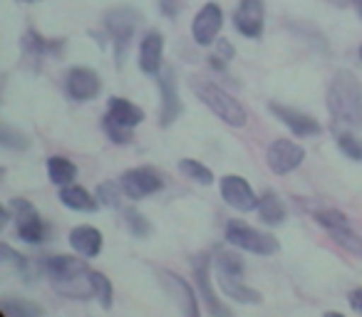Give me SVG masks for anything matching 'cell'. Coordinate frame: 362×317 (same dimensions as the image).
Wrapping results in <instances>:
<instances>
[{
  "label": "cell",
  "mask_w": 362,
  "mask_h": 317,
  "mask_svg": "<svg viewBox=\"0 0 362 317\" xmlns=\"http://www.w3.org/2000/svg\"><path fill=\"white\" fill-rule=\"evenodd\" d=\"M23 3H37V0H23Z\"/></svg>",
  "instance_id": "60d3db41"
},
{
  "label": "cell",
  "mask_w": 362,
  "mask_h": 317,
  "mask_svg": "<svg viewBox=\"0 0 362 317\" xmlns=\"http://www.w3.org/2000/svg\"><path fill=\"white\" fill-rule=\"evenodd\" d=\"M136 23H139V16L132 8H117V11H112L105 18V30L112 37V42H115V57L119 67L127 60V50H129V42L134 37Z\"/></svg>",
  "instance_id": "5b68a950"
},
{
  "label": "cell",
  "mask_w": 362,
  "mask_h": 317,
  "mask_svg": "<svg viewBox=\"0 0 362 317\" xmlns=\"http://www.w3.org/2000/svg\"><path fill=\"white\" fill-rule=\"evenodd\" d=\"M159 282L166 290V295L171 297V302L179 307V312H184V315H189V317L199 315V297L184 277L171 270H159Z\"/></svg>",
  "instance_id": "30bf717a"
},
{
  "label": "cell",
  "mask_w": 362,
  "mask_h": 317,
  "mask_svg": "<svg viewBox=\"0 0 362 317\" xmlns=\"http://www.w3.org/2000/svg\"><path fill=\"white\" fill-rule=\"evenodd\" d=\"M266 162L273 174L286 177V174L296 172V169L305 162V149L291 139H276L271 146H268Z\"/></svg>",
  "instance_id": "52a82bcc"
},
{
  "label": "cell",
  "mask_w": 362,
  "mask_h": 317,
  "mask_svg": "<svg viewBox=\"0 0 362 317\" xmlns=\"http://www.w3.org/2000/svg\"><path fill=\"white\" fill-rule=\"evenodd\" d=\"M315 221L320 228H325L330 233V238L337 243V246L347 248V251H360V243H357V236L350 226V218L345 216L342 211L337 208H325V211H317L315 213Z\"/></svg>",
  "instance_id": "9c48e42d"
},
{
  "label": "cell",
  "mask_w": 362,
  "mask_h": 317,
  "mask_svg": "<svg viewBox=\"0 0 362 317\" xmlns=\"http://www.w3.org/2000/svg\"><path fill=\"white\" fill-rule=\"evenodd\" d=\"M335 139H337L340 151L347 156V159H352V162H362V141L357 139V136L347 134V131H337Z\"/></svg>",
  "instance_id": "1f68e13d"
},
{
  "label": "cell",
  "mask_w": 362,
  "mask_h": 317,
  "mask_svg": "<svg viewBox=\"0 0 362 317\" xmlns=\"http://www.w3.org/2000/svg\"><path fill=\"white\" fill-rule=\"evenodd\" d=\"M47 177H50L52 184L57 186H67V184L75 181L77 177V167L67 159V156H50L47 159Z\"/></svg>",
  "instance_id": "d4e9b609"
},
{
  "label": "cell",
  "mask_w": 362,
  "mask_h": 317,
  "mask_svg": "<svg viewBox=\"0 0 362 317\" xmlns=\"http://www.w3.org/2000/svg\"><path fill=\"white\" fill-rule=\"evenodd\" d=\"M192 268H194V280H197V287H199V300L206 302V310L209 315H231L226 305H221L214 292V282H211V258L209 253H199L194 256L192 261Z\"/></svg>",
  "instance_id": "ba28073f"
},
{
  "label": "cell",
  "mask_w": 362,
  "mask_h": 317,
  "mask_svg": "<svg viewBox=\"0 0 362 317\" xmlns=\"http://www.w3.org/2000/svg\"><path fill=\"white\" fill-rule=\"evenodd\" d=\"M0 312L6 317H35V315H42V307L28 305V302H16L13 297H8V300H3V305H0Z\"/></svg>",
  "instance_id": "f546056e"
},
{
  "label": "cell",
  "mask_w": 362,
  "mask_h": 317,
  "mask_svg": "<svg viewBox=\"0 0 362 317\" xmlns=\"http://www.w3.org/2000/svg\"><path fill=\"white\" fill-rule=\"evenodd\" d=\"M221 28H223V13H221V8H218V3H206V6L197 13V18H194V23H192L194 42L202 47L211 45V42H216Z\"/></svg>",
  "instance_id": "8fae6325"
},
{
  "label": "cell",
  "mask_w": 362,
  "mask_h": 317,
  "mask_svg": "<svg viewBox=\"0 0 362 317\" xmlns=\"http://www.w3.org/2000/svg\"><path fill=\"white\" fill-rule=\"evenodd\" d=\"M226 241L241 251L256 253V256H273L278 251V241L271 233H263L258 228H251L243 221H228Z\"/></svg>",
  "instance_id": "277c9868"
},
{
  "label": "cell",
  "mask_w": 362,
  "mask_h": 317,
  "mask_svg": "<svg viewBox=\"0 0 362 317\" xmlns=\"http://www.w3.org/2000/svg\"><path fill=\"white\" fill-rule=\"evenodd\" d=\"M159 11H161V16L174 18L176 13H179V0H159Z\"/></svg>",
  "instance_id": "d590c367"
},
{
  "label": "cell",
  "mask_w": 362,
  "mask_h": 317,
  "mask_svg": "<svg viewBox=\"0 0 362 317\" xmlns=\"http://www.w3.org/2000/svg\"><path fill=\"white\" fill-rule=\"evenodd\" d=\"M216 270L218 273H228V275H241L243 277V270H246V265H243V261H241V256H238V253L218 251Z\"/></svg>",
  "instance_id": "f1b7e54d"
},
{
  "label": "cell",
  "mask_w": 362,
  "mask_h": 317,
  "mask_svg": "<svg viewBox=\"0 0 362 317\" xmlns=\"http://www.w3.org/2000/svg\"><path fill=\"white\" fill-rule=\"evenodd\" d=\"M107 116H112V119L124 126H132V129L144 121V112L136 104H132L129 100H124V97H112L110 107H107Z\"/></svg>",
  "instance_id": "603a6c76"
},
{
  "label": "cell",
  "mask_w": 362,
  "mask_h": 317,
  "mask_svg": "<svg viewBox=\"0 0 362 317\" xmlns=\"http://www.w3.org/2000/svg\"><path fill=\"white\" fill-rule=\"evenodd\" d=\"M263 23H266V8L263 0H241L233 13V28L243 37H261Z\"/></svg>",
  "instance_id": "5bb4252c"
},
{
  "label": "cell",
  "mask_w": 362,
  "mask_h": 317,
  "mask_svg": "<svg viewBox=\"0 0 362 317\" xmlns=\"http://www.w3.org/2000/svg\"><path fill=\"white\" fill-rule=\"evenodd\" d=\"M179 172L184 174V177L192 179V181H199L202 186H211V184H214L211 169L204 167V164L197 162V159H181V162H179Z\"/></svg>",
  "instance_id": "484cf974"
},
{
  "label": "cell",
  "mask_w": 362,
  "mask_h": 317,
  "mask_svg": "<svg viewBox=\"0 0 362 317\" xmlns=\"http://www.w3.org/2000/svg\"><path fill=\"white\" fill-rule=\"evenodd\" d=\"M42 270L47 273L55 292L70 300H90L95 297V282H92V270L85 261L72 256H52L45 261Z\"/></svg>",
  "instance_id": "6da1fadb"
},
{
  "label": "cell",
  "mask_w": 362,
  "mask_h": 317,
  "mask_svg": "<svg viewBox=\"0 0 362 317\" xmlns=\"http://www.w3.org/2000/svg\"><path fill=\"white\" fill-rule=\"evenodd\" d=\"M216 277H218L221 290L226 292L231 300L241 302V305H258V302H261V292L248 287L246 282L241 280V275H228V273L216 270Z\"/></svg>",
  "instance_id": "ffe728a7"
},
{
  "label": "cell",
  "mask_w": 362,
  "mask_h": 317,
  "mask_svg": "<svg viewBox=\"0 0 362 317\" xmlns=\"http://www.w3.org/2000/svg\"><path fill=\"white\" fill-rule=\"evenodd\" d=\"M159 95H161V112H159V124L171 126L181 114V102L179 92H176V77L174 70H161L159 72Z\"/></svg>",
  "instance_id": "e0dca14e"
},
{
  "label": "cell",
  "mask_w": 362,
  "mask_h": 317,
  "mask_svg": "<svg viewBox=\"0 0 362 317\" xmlns=\"http://www.w3.org/2000/svg\"><path fill=\"white\" fill-rule=\"evenodd\" d=\"M11 208H13V213H16L18 238H21V241L30 243V246L45 241L47 226H45V221L40 218V213L35 211V206H33V203H28L25 198H13Z\"/></svg>",
  "instance_id": "8992f818"
},
{
  "label": "cell",
  "mask_w": 362,
  "mask_h": 317,
  "mask_svg": "<svg viewBox=\"0 0 362 317\" xmlns=\"http://www.w3.org/2000/svg\"><path fill=\"white\" fill-rule=\"evenodd\" d=\"M347 302H350V307L355 312H362V287L360 290H352L350 295H347Z\"/></svg>",
  "instance_id": "74e56055"
},
{
  "label": "cell",
  "mask_w": 362,
  "mask_h": 317,
  "mask_svg": "<svg viewBox=\"0 0 362 317\" xmlns=\"http://www.w3.org/2000/svg\"><path fill=\"white\" fill-rule=\"evenodd\" d=\"M60 201L67 208H72V211H82V213H95L100 208V201L92 198V193L87 189H82L80 184L60 186Z\"/></svg>",
  "instance_id": "7402d4cb"
},
{
  "label": "cell",
  "mask_w": 362,
  "mask_h": 317,
  "mask_svg": "<svg viewBox=\"0 0 362 317\" xmlns=\"http://www.w3.org/2000/svg\"><path fill=\"white\" fill-rule=\"evenodd\" d=\"M330 3H335V6H347V3H355V0H330Z\"/></svg>",
  "instance_id": "f35d334b"
},
{
  "label": "cell",
  "mask_w": 362,
  "mask_h": 317,
  "mask_svg": "<svg viewBox=\"0 0 362 317\" xmlns=\"http://www.w3.org/2000/svg\"><path fill=\"white\" fill-rule=\"evenodd\" d=\"M92 282H95V297L102 302V307H105V310H110V307H112V297H115L110 277H107L105 273L92 270Z\"/></svg>",
  "instance_id": "d6a6232c"
},
{
  "label": "cell",
  "mask_w": 362,
  "mask_h": 317,
  "mask_svg": "<svg viewBox=\"0 0 362 317\" xmlns=\"http://www.w3.org/2000/svg\"><path fill=\"white\" fill-rule=\"evenodd\" d=\"M122 189L129 198L139 201V198H146L151 193L161 191L164 189V179L154 172V169H146V167H139V169H129L124 172L122 177Z\"/></svg>",
  "instance_id": "4fadbf2b"
},
{
  "label": "cell",
  "mask_w": 362,
  "mask_h": 317,
  "mask_svg": "<svg viewBox=\"0 0 362 317\" xmlns=\"http://www.w3.org/2000/svg\"><path fill=\"white\" fill-rule=\"evenodd\" d=\"M192 90H194V95H197L218 119L226 121L228 126H238V129L246 126V121H248L246 109H243L241 102L233 100L226 90H221V87L209 80H192Z\"/></svg>",
  "instance_id": "3957f363"
},
{
  "label": "cell",
  "mask_w": 362,
  "mask_h": 317,
  "mask_svg": "<svg viewBox=\"0 0 362 317\" xmlns=\"http://www.w3.org/2000/svg\"><path fill=\"white\" fill-rule=\"evenodd\" d=\"M218 186H221L223 201L231 208H238V211H243V213L258 211V198H256V193H253L251 184L243 177L228 174V177H223L221 181H218Z\"/></svg>",
  "instance_id": "7c38bea8"
},
{
  "label": "cell",
  "mask_w": 362,
  "mask_h": 317,
  "mask_svg": "<svg viewBox=\"0 0 362 317\" xmlns=\"http://www.w3.org/2000/svg\"><path fill=\"white\" fill-rule=\"evenodd\" d=\"M360 60H362V45H360Z\"/></svg>",
  "instance_id": "b9f144b4"
},
{
  "label": "cell",
  "mask_w": 362,
  "mask_h": 317,
  "mask_svg": "<svg viewBox=\"0 0 362 317\" xmlns=\"http://www.w3.org/2000/svg\"><path fill=\"white\" fill-rule=\"evenodd\" d=\"M122 191H124V189H122ZM122 191H119V184L117 181H102L100 186H97V201L107 208H119Z\"/></svg>",
  "instance_id": "4dcf8cb0"
},
{
  "label": "cell",
  "mask_w": 362,
  "mask_h": 317,
  "mask_svg": "<svg viewBox=\"0 0 362 317\" xmlns=\"http://www.w3.org/2000/svg\"><path fill=\"white\" fill-rule=\"evenodd\" d=\"M268 112H271L278 121H283L296 136L320 134L317 119H313V116L305 114V112H298V109H293V107H283V104H278V102H271V104H268Z\"/></svg>",
  "instance_id": "2e32d148"
},
{
  "label": "cell",
  "mask_w": 362,
  "mask_h": 317,
  "mask_svg": "<svg viewBox=\"0 0 362 317\" xmlns=\"http://www.w3.org/2000/svg\"><path fill=\"white\" fill-rule=\"evenodd\" d=\"M102 126H105L107 136H110L115 144H129V141H134V129L119 124V121H115L112 116H107V114L102 116Z\"/></svg>",
  "instance_id": "83f0119b"
},
{
  "label": "cell",
  "mask_w": 362,
  "mask_h": 317,
  "mask_svg": "<svg viewBox=\"0 0 362 317\" xmlns=\"http://www.w3.org/2000/svg\"><path fill=\"white\" fill-rule=\"evenodd\" d=\"M216 55L221 57V60H233V45L228 40H218L216 42Z\"/></svg>",
  "instance_id": "8d00e7d4"
},
{
  "label": "cell",
  "mask_w": 362,
  "mask_h": 317,
  "mask_svg": "<svg viewBox=\"0 0 362 317\" xmlns=\"http://www.w3.org/2000/svg\"><path fill=\"white\" fill-rule=\"evenodd\" d=\"M161 65H164V35L151 30L139 45V70L144 75H159Z\"/></svg>",
  "instance_id": "ac0fdd59"
},
{
  "label": "cell",
  "mask_w": 362,
  "mask_h": 317,
  "mask_svg": "<svg viewBox=\"0 0 362 317\" xmlns=\"http://www.w3.org/2000/svg\"><path fill=\"white\" fill-rule=\"evenodd\" d=\"M65 87H67V95L75 102H90L100 95L102 82H100V75H97L95 70H90V67H72V70L67 72Z\"/></svg>",
  "instance_id": "9a60e30c"
},
{
  "label": "cell",
  "mask_w": 362,
  "mask_h": 317,
  "mask_svg": "<svg viewBox=\"0 0 362 317\" xmlns=\"http://www.w3.org/2000/svg\"><path fill=\"white\" fill-rule=\"evenodd\" d=\"M258 216H261V221L268 223V226H281L288 218V208L278 193L268 191L258 198Z\"/></svg>",
  "instance_id": "cb8c5ba5"
},
{
  "label": "cell",
  "mask_w": 362,
  "mask_h": 317,
  "mask_svg": "<svg viewBox=\"0 0 362 317\" xmlns=\"http://www.w3.org/2000/svg\"><path fill=\"white\" fill-rule=\"evenodd\" d=\"M21 47L28 60L40 62V60H45L47 55H57V52L62 50V40H47V37L37 35L35 30H28L21 40Z\"/></svg>",
  "instance_id": "44dd1931"
},
{
  "label": "cell",
  "mask_w": 362,
  "mask_h": 317,
  "mask_svg": "<svg viewBox=\"0 0 362 317\" xmlns=\"http://www.w3.org/2000/svg\"><path fill=\"white\" fill-rule=\"evenodd\" d=\"M124 226L129 228V233L134 238H149L151 236V223L146 221L144 213H139L136 208H124Z\"/></svg>",
  "instance_id": "4316f807"
},
{
  "label": "cell",
  "mask_w": 362,
  "mask_h": 317,
  "mask_svg": "<svg viewBox=\"0 0 362 317\" xmlns=\"http://www.w3.org/2000/svg\"><path fill=\"white\" fill-rule=\"evenodd\" d=\"M0 144L6 146V149L25 151L28 146H30V139H28L25 134H21V131L11 129V126H3V131H0Z\"/></svg>",
  "instance_id": "836d02e7"
},
{
  "label": "cell",
  "mask_w": 362,
  "mask_h": 317,
  "mask_svg": "<svg viewBox=\"0 0 362 317\" xmlns=\"http://www.w3.org/2000/svg\"><path fill=\"white\" fill-rule=\"evenodd\" d=\"M355 8H357V16L362 18V0H355Z\"/></svg>",
  "instance_id": "ab89813d"
},
{
  "label": "cell",
  "mask_w": 362,
  "mask_h": 317,
  "mask_svg": "<svg viewBox=\"0 0 362 317\" xmlns=\"http://www.w3.org/2000/svg\"><path fill=\"white\" fill-rule=\"evenodd\" d=\"M70 246L75 253H80L82 258H95L102 253V233L92 226H77L70 233Z\"/></svg>",
  "instance_id": "d6986e66"
},
{
  "label": "cell",
  "mask_w": 362,
  "mask_h": 317,
  "mask_svg": "<svg viewBox=\"0 0 362 317\" xmlns=\"http://www.w3.org/2000/svg\"><path fill=\"white\" fill-rule=\"evenodd\" d=\"M327 112L337 124H362V85L350 70H337L327 87Z\"/></svg>",
  "instance_id": "7a4b0ae2"
},
{
  "label": "cell",
  "mask_w": 362,
  "mask_h": 317,
  "mask_svg": "<svg viewBox=\"0 0 362 317\" xmlns=\"http://www.w3.org/2000/svg\"><path fill=\"white\" fill-rule=\"evenodd\" d=\"M0 253H3V258H6L8 263H13V265H16L18 270H21L23 275H25V280L30 282V273H28V268H30V261H28L25 256H21V253H16L11 246H8V243H3V246H0Z\"/></svg>",
  "instance_id": "e575fe53"
}]
</instances>
